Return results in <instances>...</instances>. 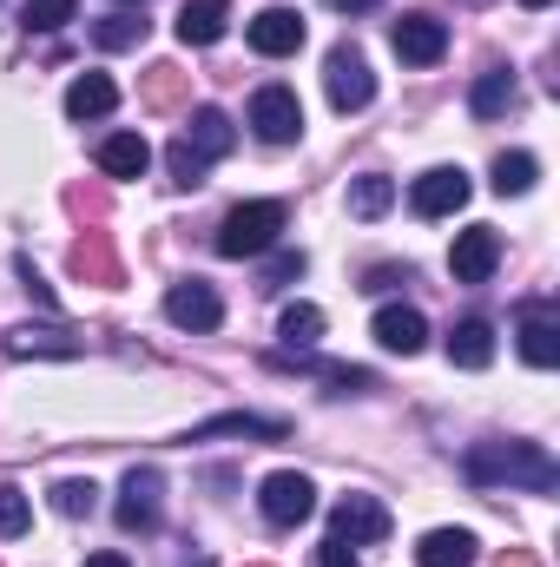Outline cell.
I'll return each mask as SVG.
<instances>
[{
	"instance_id": "obj_1",
	"label": "cell",
	"mask_w": 560,
	"mask_h": 567,
	"mask_svg": "<svg viewBox=\"0 0 560 567\" xmlns=\"http://www.w3.org/2000/svg\"><path fill=\"white\" fill-rule=\"evenodd\" d=\"M462 468H468L475 482H508V488H535V495H548L560 482L554 455H548L541 442H475Z\"/></svg>"
},
{
	"instance_id": "obj_2",
	"label": "cell",
	"mask_w": 560,
	"mask_h": 567,
	"mask_svg": "<svg viewBox=\"0 0 560 567\" xmlns=\"http://www.w3.org/2000/svg\"><path fill=\"white\" fill-rule=\"evenodd\" d=\"M283 225H290V212H283L278 198H251V205L225 212V225H218V258H265L283 238Z\"/></svg>"
},
{
	"instance_id": "obj_3",
	"label": "cell",
	"mask_w": 560,
	"mask_h": 567,
	"mask_svg": "<svg viewBox=\"0 0 560 567\" xmlns=\"http://www.w3.org/2000/svg\"><path fill=\"white\" fill-rule=\"evenodd\" d=\"M323 93H330L336 113H363V106L376 100V73H370V60H363L356 47H330V60H323Z\"/></svg>"
},
{
	"instance_id": "obj_4",
	"label": "cell",
	"mask_w": 560,
	"mask_h": 567,
	"mask_svg": "<svg viewBox=\"0 0 560 567\" xmlns=\"http://www.w3.org/2000/svg\"><path fill=\"white\" fill-rule=\"evenodd\" d=\"M258 508H265V522H271V528H297V522H310V515H317V488H310V475L278 468V475H265Z\"/></svg>"
},
{
	"instance_id": "obj_5",
	"label": "cell",
	"mask_w": 560,
	"mask_h": 567,
	"mask_svg": "<svg viewBox=\"0 0 560 567\" xmlns=\"http://www.w3.org/2000/svg\"><path fill=\"white\" fill-rule=\"evenodd\" d=\"M330 542H350V548H376L390 542V508L376 495H343L330 508Z\"/></svg>"
},
{
	"instance_id": "obj_6",
	"label": "cell",
	"mask_w": 560,
	"mask_h": 567,
	"mask_svg": "<svg viewBox=\"0 0 560 567\" xmlns=\"http://www.w3.org/2000/svg\"><path fill=\"white\" fill-rule=\"evenodd\" d=\"M251 133H258L265 145L303 140V100H297L290 86H265V93L251 100Z\"/></svg>"
},
{
	"instance_id": "obj_7",
	"label": "cell",
	"mask_w": 560,
	"mask_h": 567,
	"mask_svg": "<svg viewBox=\"0 0 560 567\" xmlns=\"http://www.w3.org/2000/svg\"><path fill=\"white\" fill-rule=\"evenodd\" d=\"M165 317H172L178 330H198V337H205V330L225 323V303H218V290H211L205 278H178L172 290H165Z\"/></svg>"
},
{
	"instance_id": "obj_8",
	"label": "cell",
	"mask_w": 560,
	"mask_h": 567,
	"mask_svg": "<svg viewBox=\"0 0 560 567\" xmlns=\"http://www.w3.org/2000/svg\"><path fill=\"white\" fill-rule=\"evenodd\" d=\"M158 508H165V475L158 468H133L120 482V528L126 535H152L158 528Z\"/></svg>"
},
{
	"instance_id": "obj_9",
	"label": "cell",
	"mask_w": 560,
	"mask_h": 567,
	"mask_svg": "<svg viewBox=\"0 0 560 567\" xmlns=\"http://www.w3.org/2000/svg\"><path fill=\"white\" fill-rule=\"evenodd\" d=\"M495 265H501V231H495V225H468V231H455V251H448L455 284H488L495 278Z\"/></svg>"
},
{
	"instance_id": "obj_10",
	"label": "cell",
	"mask_w": 560,
	"mask_h": 567,
	"mask_svg": "<svg viewBox=\"0 0 560 567\" xmlns=\"http://www.w3.org/2000/svg\"><path fill=\"white\" fill-rule=\"evenodd\" d=\"M468 172L462 165H435V172H422L416 185H409V205H416V218H448V212H462L468 205Z\"/></svg>"
},
{
	"instance_id": "obj_11",
	"label": "cell",
	"mask_w": 560,
	"mask_h": 567,
	"mask_svg": "<svg viewBox=\"0 0 560 567\" xmlns=\"http://www.w3.org/2000/svg\"><path fill=\"white\" fill-rule=\"evenodd\" d=\"M390 47H396V60H409V66H435V60L448 53V27H442L435 13H403V20L390 27Z\"/></svg>"
},
{
	"instance_id": "obj_12",
	"label": "cell",
	"mask_w": 560,
	"mask_h": 567,
	"mask_svg": "<svg viewBox=\"0 0 560 567\" xmlns=\"http://www.w3.org/2000/svg\"><path fill=\"white\" fill-rule=\"evenodd\" d=\"M370 330H376V343H383L390 357H416L422 343H428V317H422L416 303H383Z\"/></svg>"
},
{
	"instance_id": "obj_13",
	"label": "cell",
	"mask_w": 560,
	"mask_h": 567,
	"mask_svg": "<svg viewBox=\"0 0 560 567\" xmlns=\"http://www.w3.org/2000/svg\"><path fill=\"white\" fill-rule=\"evenodd\" d=\"M251 47H258L265 60H290V53L303 47V13H297V7H265V13L251 20Z\"/></svg>"
},
{
	"instance_id": "obj_14",
	"label": "cell",
	"mask_w": 560,
	"mask_h": 567,
	"mask_svg": "<svg viewBox=\"0 0 560 567\" xmlns=\"http://www.w3.org/2000/svg\"><path fill=\"white\" fill-rule=\"evenodd\" d=\"M86 343L73 337V330H60V323H20V330H7V357H80Z\"/></svg>"
},
{
	"instance_id": "obj_15",
	"label": "cell",
	"mask_w": 560,
	"mask_h": 567,
	"mask_svg": "<svg viewBox=\"0 0 560 567\" xmlns=\"http://www.w3.org/2000/svg\"><path fill=\"white\" fill-rule=\"evenodd\" d=\"M231 27V0H185L178 7V40L185 47H218Z\"/></svg>"
},
{
	"instance_id": "obj_16",
	"label": "cell",
	"mask_w": 560,
	"mask_h": 567,
	"mask_svg": "<svg viewBox=\"0 0 560 567\" xmlns=\"http://www.w3.org/2000/svg\"><path fill=\"white\" fill-rule=\"evenodd\" d=\"M448 363H455V370H488V363H495V323H481V317L455 323V330H448Z\"/></svg>"
},
{
	"instance_id": "obj_17",
	"label": "cell",
	"mask_w": 560,
	"mask_h": 567,
	"mask_svg": "<svg viewBox=\"0 0 560 567\" xmlns=\"http://www.w3.org/2000/svg\"><path fill=\"white\" fill-rule=\"evenodd\" d=\"M120 106V86L106 80V73H80L73 86H66V120H106Z\"/></svg>"
},
{
	"instance_id": "obj_18",
	"label": "cell",
	"mask_w": 560,
	"mask_h": 567,
	"mask_svg": "<svg viewBox=\"0 0 560 567\" xmlns=\"http://www.w3.org/2000/svg\"><path fill=\"white\" fill-rule=\"evenodd\" d=\"M416 561L422 567H475V535L468 528H428Z\"/></svg>"
},
{
	"instance_id": "obj_19",
	"label": "cell",
	"mask_w": 560,
	"mask_h": 567,
	"mask_svg": "<svg viewBox=\"0 0 560 567\" xmlns=\"http://www.w3.org/2000/svg\"><path fill=\"white\" fill-rule=\"evenodd\" d=\"M145 165H152V145L139 133H113V140L100 145V172L106 178H145Z\"/></svg>"
},
{
	"instance_id": "obj_20",
	"label": "cell",
	"mask_w": 560,
	"mask_h": 567,
	"mask_svg": "<svg viewBox=\"0 0 560 567\" xmlns=\"http://www.w3.org/2000/svg\"><path fill=\"white\" fill-rule=\"evenodd\" d=\"M515 100H521V86H515V73H508V66H488V73L475 80V93H468L475 120H501V113H508Z\"/></svg>"
},
{
	"instance_id": "obj_21",
	"label": "cell",
	"mask_w": 560,
	"mask_h": 567,
	"mask_svg": "<svg viewBox=\"0 0 560 567\" xmlns=\"http://www.w3.org/2000/svg\"><path fill=\"white\" fill-rule=\"evenodd\" d=\"M185 145H191V152H205V158H225V152L238 145V126H231L218 106H198V113H191V133H185Z\"/></svg>"
},
{
	"instance_id": "obj_22",
	"label": "cell",
	"mask_w": 560,
	"mask_h": 567,
	"mask_svg": "<svg viewBox=\"0 0 560 567\" xmlns=\"http://www.w3.org/2000/svg\"><path fill=\"white\" fill-rule=\"evenodd\" d=\"M521 357H528L535 370H554V363H560V323H554V310H535V317L521 323Z\"/></svg>"
},
{
	"instance_id": "obj_23",
	"label": "cell",
	"mask_w": 560,
	"mask_h": 567,
	"mask_svg": "<svg viewBox=\"0 0 560 567\" xmlns=\"http://www.w3.org/2000/svg\"><path fill=\"white\" fill-rule=\"evenodd\" d=\"M535 178H541V158H535V152H501V158H495V192H501V198L535 192Z\"/></svg>"
},
{
	"instance_id": "obj_24",
	"label": "cell",
	"mask_w": 560,
	"mask_h": 567,
	"mask_svg": "<svg viewBox=\"0 0 560 567\" xmlns=\"http://www.w3.org/2000/svg\"><path fill=\"white\" fill-rule=\"evenodd\" d=\"M145 40V20L133 7H120V13H106V20H93V47H106V53H126V47H139Z\"/></svg>"
},
{
	"instance_id": "obj_25",
	"label": "cell",
	"mask_w": 560,
	"mask_h": 567,
	"mask_svg": "<svg viewBox=\"0 0 560 567\" xmlns=\"http://www.w3.org/2000/svg\"><path fill=\"white\" fill-rule=\"evenodd\" d=\"M396 205V178H383V172H363L356 185H350V212L356 218H383Z\"/></svg>"
},
{
	"instance_id": "obj_26",
	"label": "cell",
	"mask_w": 560,
	"mask_h": 567,
	"mask_svg": "<svg viewBox=\"0 0 560 567\" xmlns=\"http://www.w3.org/2000/svg\"><path fill=\"white\" fill-rule=\"evenodd\" d=\"M278 337L290 343V350H310V343L323 337V310H317V303H283Z\"/></svg>"
},
{
	"instance_id": "obj_27",
	"label": "cell",
	"mask_w": 560,
	"mask_h": 567,
	"mask_svg": "<svg viewBox=\"0 0 560 567\" xmlns=\"http://www.w3.org/2000/svg\"><path fill=\"white\" fill-rule=\"evenodd\" d=\"M205 435H265V442H278V435H290V423H278V416H218V423L191 429V442H205Z\"/></svg>"
},
{
	"instance_id": "obj_28",
	"label": "cell",
	"mask_w": 560,
	"mask_h": 567,
	"mask_svg": "<svg viewBox=\"0 0 560 567\" xmlns=\"http://www.w3.org/2000/svg\"><path fill=\"white\" fill-rule=\"evenodd\" d=\"M73 271H80V278H100V284L120 278V265H113V251H106V238H100V231L73 245Z\"/></svg>"
},
{
	"instance_id": "obj_29",
	"label": "cell",
	"mask_w": 560,
	"mask_h": 567,
	"mask_svg": "<svg viewBox=\"0 0 560 567\" xmlns=\"http://www.w3.org/2000/svg\"><path fill=\"white\" fill-rule=\"evenodd\" d=\"M27 528H33V502L13 482H0V542H20Z\"/></svg>"
},
{
	"instance_id": "obj_30",
	"label": "cell",
	"mask_w": 560,
	"mask_h": 567,
	"mask_svg": "<svg viewBox=\"0 0 560 567\" xmlns=\"http://www.w3.org/2000/svg\"><path fill=\"white\" fill-rule=\"evenodd\" d=\"M93 482H53L46 488V502H53V515H66V522H80V515H93Z\"/></svg>"
},
{
	"instance_id": "obj_31",
	"label": "cell",
	"mask_w": 560,
	"mask_h": 567,
	"mask_svg": "<svg viewBox=\"0 0 560 567\" xmlns=\"http://www.w3.org/2000/svg\"><path fill=\"white\" fill-rule=\"evenodd\" d=\"M73 7H80V0H27L20 20H27V33H60V27L73 20Z\"/></svg>"
},
{
	"instance_id": "obj_32",
	"label": "cell",
	"mask_w": 560,
	"mask_h": 567,
	"mask_svg": "<svg viewBox=\"0 0 560 567\" xmlns=\"http://www.w3.org/2000/svg\"><path fill=\"white\" fill-rule=\"evenodd\" d=\"M165 165H172V185H185V192H191V185H205V165H211V158H205V152H191L185 140H172Z\"/></svg>"
},
{
	"instance_id": "obj_33",
	"label": "cell",
	"mask_w": 560,
	"mask_h": 567,
	"mask_svg": "<svg viewBox=\"0 0 560 567\" xmlns=\"http://www.w3.org/2000/svg\"><path fill=\"white\" fill-rule=\"evenodd\" d=\"M178 93H185V73H178V66H152V80H145V106H178Z\"/></svg>"
},
{
	"instance_id": "obj_34",
	"label": "cell",
	"mask_w": 560,
	"mask_h": 567,
	"mask_svg": "<svg viewBox=\"0 0 560 567\" xmlns=\"http://www.w3.org/2000/svg\"><path fill=\"white\" fill-rule=\"evenodd\" d=\"M290 278H303V251H278L271 258V271H265V284L278 290V284H290Z\"/></svg>"
},
{
	"instance_id": "obj_35",
	"label": "cell",
	"mask_w": 560,
	"mask_h": 567,
	"mask_svg": "<svg viewBox=\"0 0 560 567\" xmlns=\"http://www.w3.org/2000/svg\"><path fill=\"white\" fill-rule=\"evenodd\" d=\"M317 567H356V548L350 542H323L317 548Z\"/></svg>"
},
{
	"instance_id": "obj_36",
	"label": "cell",
	"mask_w": 560,
	"mask_h": 567,
	"mask_svg": "<svg viewBox=\"0 0 560 567\" xmlns=\"http://www.w3.org/2000/svg\"><path fill=\"white\" fill-rule=\"evenodd\" d=\"M396 284H409V271H396V265H376V271H370V284H363V290H396Z\"/></svg>"
},
{
	"instance_id": "obj_37",
	"label": "cell",
	"mask_w": 560,
	"mask_h": 567,
	"mask_svg": "<svg viewBox=\"0 0 560 567\" xmlns=\"http://www.w3.org/2000/svg\"><path fill=\"white\" fill-rule=\"evenodd\" d=\"M495 567H541V561H535L528 548H508V555H501V561H495Z\"/></svg>"
},
{
	"instance_id": "obj_38",
	"label": "cell",
	"mask_w": 560,
	"mask_h": 567,
	"mask_svg": "<svg viewBox=\"0 0 560 567\" xmlns=\"http://www.w3.org/2000/svg\"><path fill=\"white\" fill-rule=\"evenodd\" d=\"M86 567H133V561H126V555H113V548H106V555H86Z\"/></svg>"
},
{
	"instance_id": "obj_39",
	"label": "cell",
	"mask_w": 560,
	"mask_h": 567,
	"mask_svg": "<svg viewBox=\"0 0 560 567\" xmlns=\"http://www.w3.org/2000/svg\"><path fill=\"white\" fill-rule=\"evenodd\" d=\"M330 7H363V0H330Z\"/></svg>"
},
{
	"instance_id": "obj_40",
	"label": "cell",
	"mask_w": 560,
	"mask_h": 567,
	"mask_svg": "<svg viewBox=\"0 0 560 567\" xmlns=\"http://www.w3.org/2000/svg\"><path fill=\"white\" fill-rule=\"evenodd\" d=\"M521 7H548V0H521Z\"/></svg>"
}]
</instances>
